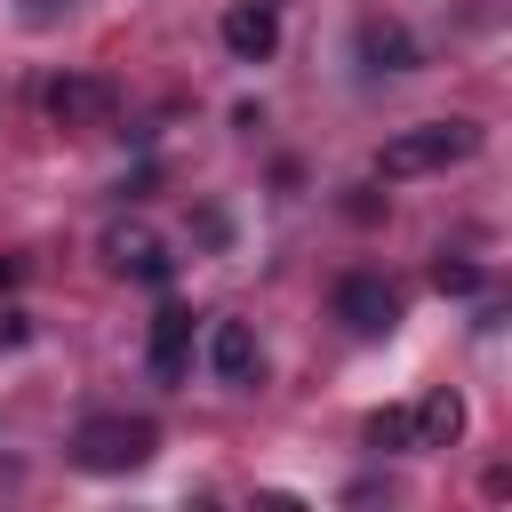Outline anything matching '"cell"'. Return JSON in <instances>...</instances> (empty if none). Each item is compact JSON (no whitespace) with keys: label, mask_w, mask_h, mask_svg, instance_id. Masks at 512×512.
I'll list each match as a JSON object with an SVG mask.
<instances>
[{"label":"cell","mask_w":512,"mask_h":512,"mask_svg":"<svg viewBox=\"0 0 512 512\" xmlns=\"http://www.w3.org/2000/svg\"><path fill=\"white\" fill-rule=\"evenodd\" d=\"M368 448H416L408 408H376V416H368Z\"/></svg>","instance_id":"8fae6325"},{"label":"cell","mask_w":512,"mask_h":512,"mask_svg":"<svg viewBox=\"0 0 512 512\" xmlns=\"http://www.w3.org/2000/svg\"><path fill=\"white\" fill-rule=\"evenodd\" d=\"M24 336H32V320H24V312H0V352H16Z\"/></svg>","instance_id":"4fadbf2b"},{"label":"cell","mask_w":512,"mask_h":512,"mask_svg":"<svg viewBox=\"0 0 512 512\" xmlns=\"http://www.w3.org/2000/svg\"><path fill=\"white\" fill-rule=\"evenodd\" d=\"M480 152V128L472 120H424V128H400L384 152H376V176H432V168H448V160H472Z\"/></svg>","instance_id":"6da1fadb"},{"label":"cell","mask_w":512,"mask_h":512,"mask_svg":"<svg viewBox=\"0 0 512 512\" xmlns=\"http://www.w3.org/2000/svg\"><path fill=\"white\" fill-rule=\"evenodd\" d=\"M360 56H368L376 72H408V64H416V40H408L400 24H376V16H368V24H360Z\"/></svg>","instance_id":"30bf717a"},{"label":"cell","mask_w":512,"mask_h":512,"mask_svg":"<svg viewBox=\"0 0 512 512\" xmlns=\"http://www.w3.org/2000/svg\"><path fill=\"white\" fill-rule=\"evenodd\" d=\"M208 368H216L224 384H256L264 352H256V336H248V320H216V328H208Z\"/></svg>","instance_id":"5b68a950"},{"label":"cell","mask_w":512,"mask_h":512,"mask_svg":"<svg viewBox=\"0 0 512 512\" xmlns=\"http://www.w3.org/2000/svg\"><path fill=\"white\" fill-rule=\"evenodd\" d=\"M184 352H192V312H160L152 320V376L176 384L184 376Z\"/></svg>","instance_id":"ba28073f"},{"label":"cell","mask_w":512,"mask_h":512,"mask_svg":"<svg viewBox=\"0 0 512 512\" xmlns=\"http://www.w3.org/2000/svg\"><path fill=\"white\" fill-rule=\"evenodd\" d=\"M432 288H440V296H472V288H480V264H448V256H440V264H432Z\"/></svg>","instance_id":"7c38bea8"},{"label":"cell","mask_w":512,"mask_h":512,"mask_svg":"<svg viewBox=\"0 0 512 512\" xmlns=\"http://www.w3.org/2000/svg\"><path fill=\"white\" fill-rule=\"evenodd\" d=\"M104 256H112L120 272H136V280H168V256H160V240H152V232H136V224L104 232Z\"/></svg>","instance_id":"52a82bcc"},{"label":"cell","mask_w":512,"mask_h":512,"mask_svg":"<svg viewBox=\"0 0 512 512\" xmlns=\"http://www.w3.org/2000/svg\"><path fill=\"white\" fill-rule=\"evenodd\" d=\"M24 280V256H0V288H16Z\"/></svg>","instance_id":"5bb4252c"},{"label":"cell","mask_w":512,"mask_h":512,"mask_svg":"<svg viewBox=\"0 0 512 512\" xmlns=\"http://www.w3.org/2000/svg\"><path fill=\"white\" fill-rule=\"evenodd\" d=\"M336 320H344L352 336H384V328L400 320V288L376 280V272H344V280H336Z\"/></svg>","instance_id":"3957f363"},{"label":"cell","mask_w":512,"mask_h":512,"mask_svg":"<svg viewBox=\"0 0 512 512\" xmlns=\"http://www.w3.org/2000/svg\"><path fill=\"white\" fill-rule=\"evenodd\" d=\"M152 448H160L152 416H88V424L72 432V464H80V472H136Z\"/></svg>","instance_id":"7a4b0ae2"},{"label":"cell","mask_w":512,"mask_h":512,"mask_svg":"<svg viewBox=\"0 0 512 512\" xmlns=\"http://www.w3.org/2000/svg\"><path fill=\"white\" fill-rule=\"evenodd\" d=\"M48 112H56V128H96L112 112V88L104 80H56L48 88Z\"/></svg>","instance_id":"8992f818"},{"label":"cell","mask_w":512,"mask_h":512,"mask_svg":"<svg viewBox=\"0 0 512 512\" xmlns=\"http://www.w3.org/2000/svg\"><path fill=\"white\" fill-rule=\"evenodd\" d=\"M224 48L240 64H264L280 48V0H232L224 8Z\"/></svg>","instance_id":"277c9868"},{"label":"cell","mask_w":512,"mask_h":512,"mask_svg":"<svg viewBox=\"0 0 512 512\" xmlns=\"http://www.w3.org/2000/svg\"><path fill=\"white\" fill-rule=\"evenodd\" d=\"M408 424H416V448H456V432H464V400H456V392H432Z\"/></svg>","instance_id":"9c48e42d"}]
</instances>
